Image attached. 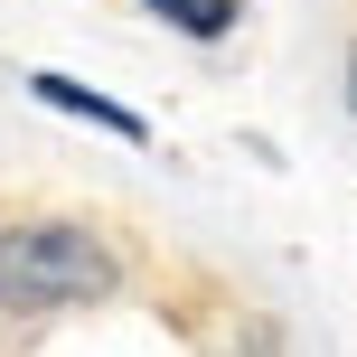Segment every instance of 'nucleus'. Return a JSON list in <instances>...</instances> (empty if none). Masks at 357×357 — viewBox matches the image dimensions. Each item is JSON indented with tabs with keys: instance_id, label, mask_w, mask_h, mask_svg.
<instances>
[{
	"instance_id": "20e7f679",
	"label": "nucleus",
	"mask_w": 357,
	"mask_h": 357,
	"mask_svg": "<svg viewBox=\"0 0 357 357\" xmlns=\"http://www.w3.org/2000/svg\"><path fill=\"white\" fill-rule=\"evenodd\" d=\"M339 94H348V123H357V38H348V56H339Z\"/></svg>"
},
{
	"instance_id": "f257e3e1",
	"label": "nucleus",
	"mask_w": 357,
	"mask_h": 357,
	"mask_svg": "<svg viewBox=\"0 0 357 357\" xmlns=\"http://www.w3.org/2000/svg\"><path fill=\"white\" fill-rule=\"evenodd\" d=\"M113 291H123V254L85 216H19V226H0V310L56 320V310H94Z\"/></svg>"
},
{
	"instance_id": "f03ea898",
	"label": "nucleus",
	"mask_w": 357,
	"mask_h": 357,
	"mask_svg": "<svg viewBox=\"0 0 357 357\" xmlns=\"http://www.w3.org/2000/svg\"><path fill=\"white\" fill-rule=\"evenodd\" d=\"M29 94H38L47 113H75V123L113 132V142H151V123H142V113H132V104H113V94H94L85 75H56V66H38V75H29Z\"/></svg>"
},
{
	"instance_id": "7ed1b4c3",
	"label": "nucleus",
	"mask_w": 357,
	"mask_h": 357,
	"mask_svg": "<svg viewBox=\"0 0 357 357\" xmlns=\"http://www.w3.org/2000/svg\"><path fill=\"white\" fill-rule=\"evenodd\" d=\"M142 10H160L178 38H235V19H245V0H142Z\"/></svg>"
}]
</instances>
